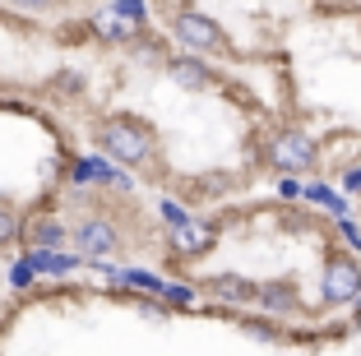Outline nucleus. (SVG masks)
Masks as SVG:
<instances>
[{"mask_svg":"<svg viewBox=\"0 0 361 356\" xmlns=\"http://www.w3.org/2000/svg\"><path fill=\"white\" fill-rule=\"evenodd\" d=\"M306 200H315V204H324V209H334V213H338V222H343V200L334 195V190H324V185H306Z\"/></svg>","mask_w":361,"mask_h":356,"instance_id":"16","label":"nucleus"},{"mask_svg":"<svg viewBox=\"0 0 361 356\" xmlns=\"http://www.w3.org/2000/svg\"><path fill=\"white\" fill-rule=\"evenodd\" d=\"M121 283L126 287H144V292H167V283H162V278H153V273H139V269H121Z\"/></svg>","mask_w":361,"mask_h":356,"instance_id":"14","label":"nucleus"},{"mask_svg":"<svg viewBox=\"0 0 361 356\" xmlns=\"http://www.w3.org/2000/svg\"><path fill=\"white\" fill-rule=\"evenodd\" d=\"M259 305H264L269 314H292L297 310V296H292V287L269 283V287H259Z\"/></svg>","mask_w":361,"mask_h":356,"instance_id":"11","label":"nucleus"},{"mask_svg":"<svg viewBox=\"0 0 361 356\" xmlns=\"http://www.w3.org/2000/svg\"><path fill=\"white\" fill-rule=\"evenodd\" d=\"M93 32L102 37V42H126V37H130V23H121L111 10H102V14L93 19Z\"/></svg>","mask_w":361,"mask_h":356,"instance_id":"13","label":"nucleus"},{"mask_svg":"<svg viewBox=\"0 0 361 356\" xmlns=\"http://www.w3.org/2000/svg\"><path fill=\"white\" fill-rule=\"evenodd\" d=\"M343 190H348V195H361V167H352L348 176H343Z\"/></svg>","mask_w":361,"mask_h":356,"instance_id":"21","label":"nucleus"},{"mask_svg":"<svg viewBox=\"0 0 361 356\" xmlns=\"http://www.w3.org/2000/svg\"><path fill=\"white\" fill-rule=\"evenodd\" d=\"M23 259L32 264V273H37V278H47V273H75L79 264H84V254H61V250H28Z\"/></svg>","mask_w":361,"mask_h":356,"instance_id":"9","label":"nucleus"},{"mask_svg":"<svg viewBox=\"0 0 361 356\" xmlns=\"http://www.w3.org/2000/svg\"><path fill=\"white\" fill-rule=\"evenodd\" d=\"M319 287H324V301L329 305H348L361 296V269L357 259H348V254H334L329 264H324V278H319Z\"/></svg>","mask_w":361,"mask_h":356,"instance_id":"4","label":"nucleus"},{"mask_svg":"<svg viewBox=\"0 0 361 356\" xmlns=\"http://www.w3.org/2000/svg\"><path fill=\"white\" fill-rule=\"evenodd\" d=\"M14 236H19V222L10 218V209H0V245H10Z\"/></svg>","mask_w":361,"mask_h":356,"instance_id":"19","label":"nucleus"},{"mask_svg":"<svg viewBox=\"0 0 361 356\" xmlns=\"http://www.w3.org/2000/svg\"><path fill=\"white\" fill-rule=\"evenodd\" d=\"M75 245H79V254L84 259H111V254L121 250V231L111 227L106 218H88L84 227H79V236H75Z\"/></svg>","mask_w":361,"mask_h":356,"instance_id":"5","label":"nucleus"},{"mask_svg":"<svg viewBox=\"0 0 361 356\" xmlns=\"http://www.w3.org/2000/svg\"><path fill=\"white\" fill-rule=\"evenodd\" d=\"M28 236H32V250H56V245L65 241V227L56 218H37L28 227Z\"/></svg>","mask_w":361,"mask_h":356,"instance_id":"12","label":"nucleus"},{"mask_svg":"<svg viewBox=\"0 0 361 356\" xmlns=\"http://www.w3.org/2000/svg\"><path fill=\"white\" fill-rule=\"evenodd\" d=\"M278 195H283V200H297V195H301V185H297L292 176H283V180H278Z\"/></svg>","mask_w":361,"mask_h":356,"instance_id":"22","label":"nucleus"},{"mask_svg":"<svg viewBox=\"0 0 361 356\" xmlns=\"http://www.w3.org/2000/svg\"><path fill=\"white\" fill-rule=\"evenodd\" d=\"M162 301H171V305H195V292L185 283H167V292H162Z\"/></svg>","mask_w":361,"mask_h":356,"instance_id":"18","label":"nucleus"},{"mask_svg":"<svg viewBox=\"0 0 361 356\" xmlns=\"http://www.w3.org/2000/svg\"><path fill=\"white\" fill-rule=\"evenodd\" d=\"M171 32H176V42L190 47V51H223L227 47L223 28H218L209 14H200V10H180L176 23H171Z\"/></svg>","mask_w":361,"mask_h":356,"instance_id":"3","label":"nucleus"},{"mask_svg":"<svg viewBox=\"0 0 361 356\" xmlns=\"http://www.w3.org/2000/svg\"><path fill=\"white\" fill-rule=\"evenodd\" d=\"M10 278H14V287H32V278H37V273H32V264H28V259H19Z\"/></svg>","mask_w":361,"mask_h":356,"instance_id":"20","label":"nucleus"},{"mask_svg":"<svg viewBox=\"0 0 361 356\" xmlns=\"http://www.w3.org/2000/svg\"><path fill=\"white\" fill-rule=\"evenodd\" d=\"M315 144H310V135H301V130H283V135L269 139V162H274L283 176H297V171L315 167Z\"/></svg>","mask_w":361,"mask_h":356,"instance_id":"2","label":"nucleus"},{"mask_svg":"<svg viewBox=\"0 0 361 356\" xmlns=\"http://www.w3.org/2000/svg\"><path fill=\"white\" fill-rule=\"evenodd\" d=\"M97 148L111 162H121V167H139L153 148V135L139 121H130V116H116V121H102L97 125Z\"/></svg>","mask_w":361,"mask_h":356,"instance_id":"1","label":"nucleus"},{"mask_svg":"<svg viewBox=\"0 0 361 356\" xmlns=\"http://www.w3.org/2000/svg\"><path fill=\"white\" fill-rule=\"evenodd\" d=\"M70 180H75V185H88V180H102V185H130L111 162H97V157H79L75 167H70Z\"/></svg>","mask_w":361,"mask_h":356,"instance_id":"8","label":"nucleus"},{"mask_svg":"<svg viewBox=\"0 0 361 356\" xmlns=\"http://www.w3.org/2000/svg\"><path fill=\"white\" fill-rule=\"evenodd\" d=\"M111 14H116L121 23H130V28H139V23L149 19V10H144L139 0H116V5H111Z\"/></svg>","mask_w":361,"mask_h":356,"instance_id":"15","label":"nucleus"},{"mask_svg":"<svg viewBox=\"0 0 361 356\" xmlns=\"http://www.w3.org/2000/svg\"><path fill=\"white\" fill-rule=\"evenodd\" d=\"M167 74H171V84H180V88H190V93H200V88H209V70H204L195 56H176V61L167 65Z\"/></svg>","mask_w":361,"mask_h":356,"instance_id":"10","label":"nucleus"},{"mask_svg":"<svg viewBox=\"0 0 361 356\" xmlns=\"http://www.w3.org/2000/svg\"><path fill=\"white\" fill-rule=\"evenodd\" d=\"M357 324H361V305H357Z\"/></svg>","mask_w":361,"mask_h":356,"instance_id":"24","label":"nucleus"},{"mask_svg":"<svg viewBox=\"0 0 361 356\" xmlns=\"http://www.w3.org/2000/svg\"><path fill=\"white\" fill-rule=\"evenodd\" d=\"M158 209H162V218H167V231H176V227H185V222H190V213L180 209L176 200H162Z\"/></svg>","mask_w":361,"mask_h":356,"instance_id":"17","label":"nucleus"},{"mask_svg":"<svg viewBox=\"0 0 361 356\" xmlns=\"http://www.w3.org/2000/svg\"><path fill=\"white\" fill-rule=\"evenodd\" d=\"M213 241H218V227L204 222V218H190L185 227L171 231V250H176L180 259H200V254H209Z\"/></svg>","mask_w":361,"mask_h":356,"instance_id":"6","label":"nucleus"},{"mask_svg":"<svg viewBox=\"0 0 361 356\" xmlns=\"http://www.w3.org/2000/svg\"><path fill=\"white\" fill-rule=\"evenodd\" d=\"M338 231H343V236H348V241H352V245H361V231H357V227H352V222H348V218H343V222H338Z\"/></svg>","mask_w":361,"mask_h":356,"instance_id":"23","label":"nucleus"},{"mask_svg":"<svg viewBox=\"0 0 361 356\" xmlns=\"http://www.w3.org/2000/svg\"><path fill=\"white\" fill-rule=\"evenodd\" d=\"M204 292L218 296L223 305H245V301H259V287L250 283V278H241V273H218V278H209L204 283Z\"/></svg>","mask_w":361,"mask_h":356,"instance_id":"7","label":"nucleus"}]
</instances>
